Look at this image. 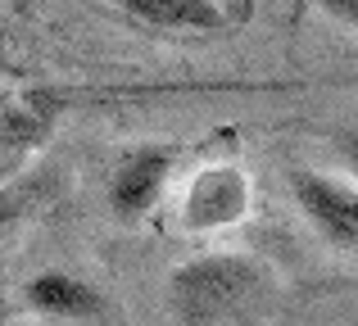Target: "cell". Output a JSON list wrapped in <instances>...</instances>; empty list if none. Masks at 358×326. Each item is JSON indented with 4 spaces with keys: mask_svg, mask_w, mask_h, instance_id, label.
<instances>
[{
    "mask_svg": "<svg viewBox=\"0 0 358 326\" xmlns=\"http://www.w3.org/2000/svg\"><path fill=\"white\" fill-rule=\"evenodd\" d=\"M290 195H295L299 213L313 222V231L327 245L354 249V240H358V191H354V181L299 168V172H290Z\"/></svg>",
    "mask_w": 358,
    "mask_h": 326,
    "instance_id": "cell-4",
    "label": "cell"
},
{
    "mask_svg": "<svg viewBox=\"0 0 358 326\" xmlns=\"http://www.w3.org/2000/svg\"><path fill=\"white\" fill-rule=\"evenodd\" d=\"M23 204H27V195L18 191V186H0V227H9L14 218H23Z\"/></svg>",
    "mask_w": 358,
    "mask_h": 326,
    "instance_id": "cell-8",
    "label": "cell"
},
{
    "mask_svg": "<svg viewBox=\"0 0 358 326\" xmlns=\"http://www.w3.org/2000/svg\"><path fill=\"white\" fill-rule=\"evenodd\" d=\"M177 168V150L173 145H131L118 159L114 177H109V213L118 222H141L159 200H164L168 181Z\"/></svg>",
    "mask_w": 358,
    "mask_h": 326,
    "instance_id": "cell-3",
    "label": "cell"
},
{
    "mask_svg": "<svg viewBox=\"0 0 358 326\" xmlns=\"http://www.w3.org/2000/svg\"><path fill=\"white\" fill-rule=\"evenodd\" d=\"M55 132V109L36 91H0V186L14 181Z\"/></svg>",
    "mask_w": 358,
    "mask_h": 326,
    "instance_id": "cell-5",
    "label": "cell"
},
{
    "mask_svg": "<svg viewBox=\"0 0 358 326\" xmlns=\"http://www.w3.org/2000/svg\"><path fill=\"white\" fill-rule=\"evenodd\" d=\"M254 204V186H250V172L241 163H204L200 172L186 181V195H182V231L191 236H218V231L245 222Z\"/></svg>",
    "mask_w": 358,
    "mask_h": 326,
    "instance_id": "cell-2",
    "label": "cell"
},
{
    "mask_svg": "<svg viewBox=\"0 0 358 326\" xmlns=\"http://www.w3.org/2000/svg\"><path fill=\"white\" fill-rule=\"evenodd\" d=\"M322 9H327L331 18H345V23H354V14H358V5H354V0H345V5H322Z\"/></svg>",
    "mask_w": 358,
    "mask_h": 326,
    "instance_id": "cell-9",
    "label": "cell"
},
{
    "mask_svg": "<svg viewBox=\"0 0 358 326\" xmlns=\"http://www.w3.org/2000/svg\"><path fill=\"white\" fill-rule=\"evenodd\" d=\"M168 313L177 326H263L277 309V276L241 249H213L173 267Z\"/></svg>",
    "mask_w": 358,
    "mask_h": 326,
    "instance_id": "cell-1",
    "label": "cell"
},
{
    "mask_svg": "<svg viewBox=\"0 0 358 326\" xmlns=\"http://www.w3.org/2000/svg\"><path fill=\"white\" fill-rule=\"evenodd\" d=\"M23 304L36 318H96L105 309L100 290L73 272H36L23 286Z\"/></svg>",
    "mask_w": 358,
    "mask_h": 326,
    "instance_id": "cell-7",
    "label": "cell"
},
{
    "mask_svg": "<svg viewBox=\"0 0 358 326\" xmlns=\"http://www.w3.org/2000/svg\"><path fill=\"white\" fill-rule=\"evenodd\" d=\"M122 18L150 27V32H227L254 14L250 0L222 5V0H122Z\"/></svg>",
    "mask_w": 358,
    "mask_h": 326,
    "instance_id": "cell-6",
    "label": "cell"
}]
</instances>
